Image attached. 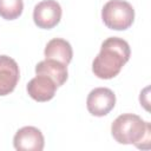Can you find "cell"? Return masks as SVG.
<instances>
[{
    "mask_svg": "<svg viewBox=\"0 0 151 151\" xmlns=\"http://www.w3.org/2000/svg\"><path fill=\"white\" fill-rule=\"evenodd\" d=\"M45 59H53L60 61L65 65H68L73 57V51L71 44L61 38L51 39L45 46Z\"/></svg>",
    "mask_w": 151,
    "mask_h": 151,
    "instance_id": "cell-9",
    "label": "cell"
},
{
    "mask_svg": "<svg viewBox=\"0 0 151 151\" xmlns=\"http://www.w3.org/2000/svg\"><path fill=\"white\" fill-rule=\"evenodd\" d=\"M35 74H45L50 77L58 87L64 85L68 78L67 65L53 59H45L39 61L35 66Z\"/></svg>",
    "mask_w": 151,
    "mask_h": 151,
    "instance_id": "cell-10",
    "label": "cell"
},
{
    "mask_svg": "<svg viewBox=\"0 0 151 151\" xmlns=\"http://www.w3.org/2000/svg\"><path fill=\"white\" fill-rule=\"evenodd\" d=\"M112 137L119 144H133L139 149H149L151 125L133 113L118 116L111 125Z\"/></svg>",
    "mask_w": 151,
    "mask_h": 151,
    "instance_id": "cell-2",
    "label": "cell"
},
{
    "mask_svg": "<svg viewBox=\"0 0 151 151\" xmlns=\"http://www.w3.org/2000/svg\"><path fill=\"white\" fill-rule=\"evenodd\" d=\"M129 44L118 37H110L103 41L98 55L93 59L92 71L100 79L114 78L130 59Z\"/></svg>",
    "mask_w": 151,
    "mask_h": 151,
    "instance_id": "cell-1",
    "label": "cell"
},
{
    "mask_svg": "<svg viewBox=\"0 0 151 151\" xmlns=\"http://www.w3.org/2000/svg\"><path fill=\"white\" fill-rule=\"evenodd\" d=\"M26 88L32 99L37 101H48L54 97L58 86L50 77L37 74L28 81Z\"/></svg>",
    "mask_w": 151,
    "mask_h": 151,
    "instance_id": "cell-8",
    "label": "cell"
},
{
    "mask_svg": "<svg viewBox=\"0 0 151 151\" xmlns=\"http://www.w3.org/2000/svg\"><path fill=\"white\" fill-rule=\"evenodd\" d=\"M101 19L106 27L114 31H124L133 24L134 9L125 0H109L101 9Z\"/></svg>",
    "mask_w": 151,
    "mask_h": 151,
    "instance_id": "cell-3",
    "label": "cell"
},
{
    "mask_svg": "<svg viewBox=\"0 0 151 151\" xmlns=\"http://www.w3.org/2000/svg\"><path fill=\"white\" fill-rule=\"evenodd\" d=\"M116 105V94L107 87L93 88L86 99L87 111L96 117L106 116Z\"/></svg>",
    "mask_w": 151,
    "mask_h": 151,
    "instance_id": "cell-4",
    "label": "cell"
},
{
    "mask_svg": "<svg viewBox=\"0 0 151 151\" xmlns=\"http://www.w3.org/2000/svg\"><path fill=\"white\" fill-rule=\"evenodd\" d=\"M20 77L17 61L8 55H0V96H7L15 88Z\"/></svg>",
    "mask_w": 151,
    "mask_h": 151,
    "instance_id": "cell-7",
    "label": "cell"
},
{
    "mask_svg": "<svg viewBox=\"0 0 151 151\" xmlns=\"http://www.w3.org/2000/svg\"><path fill=\"white\" fill-rule=\"evenodd\" d=\"M61 19V7L55 0H42L34 6L33 20L39 28L50 29L59 24Z\"/></svg>",
    "mask_w": 151,
    "mask_h": 151,
    "instance_id": "cell-5",
    "label": "cell"
},
{
    "mask_svg": "<svg viewBox=\"0 0 151 151\" xmlns=\"http://www.w3.org/2000/svg\"><path fill=\"white\" fill-rule=\"evenodd\" d=\"M45 139L42 132L34 126H24L17 131L13 145L18 151H41Z\"/></svg>",
    "mask_w": 151,
    "mask_h": 151,
    "instance_id": "cell-6",
    "label": "cell"
},
{
    "mask_svg": "<svg viewBox=\"0 0 151 151\" xmlns=\"http://www.w3.org/2000/svg\"><path fill=\"white\" fill-rule=\"evenodd\" d=\"M22 9V0H0V17L6 20H14L19 18Z\"/></svg>",
    "mask_w": 151,
    "mask_h": 151,
    "instance_id": "cell-11",
    "label": "cell"
}]
</instances>
